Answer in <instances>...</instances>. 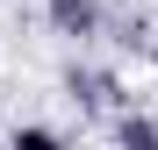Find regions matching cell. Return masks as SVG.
Returning a JSON list of instances; mask_svg holds the SVG:
<instances>
[{
    "instance_id": "6da1fadb",
    "label": "cell",
    "mask_w": 158,
    "mask_h": 150,
    "mask_svg": "<svg viewBox=\"0 0 158 150\" xmlns=\"http://www.w3.org/2000/svg\"><path fill=\"white\" fill-rule=\"evenodd\" d=\"M50 21L65 36H94L101 29V0H50Z\"/></svg>"
},
{
    "instance_id": "7a4b0ae2",
    "label": "cell",
    "mask_w": 158,
    "mask_h": 150,
    "mask_svg": "<svg viewBox=\"0 0 158 150\" xmlns=\"http://www.w3.org/2000/svg\"><path fill=\"white\" fill-rule=\"evenodd\" d=\"M115 136H122V150H158V121H144V114H122V121H115Z\"/></svg>"
},
{
    "instance_id": "3957f363",
    "label": "cell",
    "mask_w": 158,
    "mask_h": 150,
    "mask_svg": "<svg viewBox=\"0 0 158 150\" xmlns=\"http://www.w3.org/2000/svg\"><path fill=\"white\" fill-rule=\"evenodd\" d=\"M72 93L86 100V107H108V93H115V79H101V71H86V79H79V71H72Z\"/></svg>"
},
{
    "instance_id": "277c9868",
    "label": "cell",
    "mask_w": 158,
    "mask_h": 150,
    "mask_svg": "<svg viewBox=\"0 0 158 150\" xmlns=\"http://www.w3.org/2000/svg\"><path fill=\"white\" fill-rule=\"evenodd\" d=\"M7 150H65V143L50 136V129H36V121H29V129H15V136H7Z\"/></svg>"
}]
</instances>
